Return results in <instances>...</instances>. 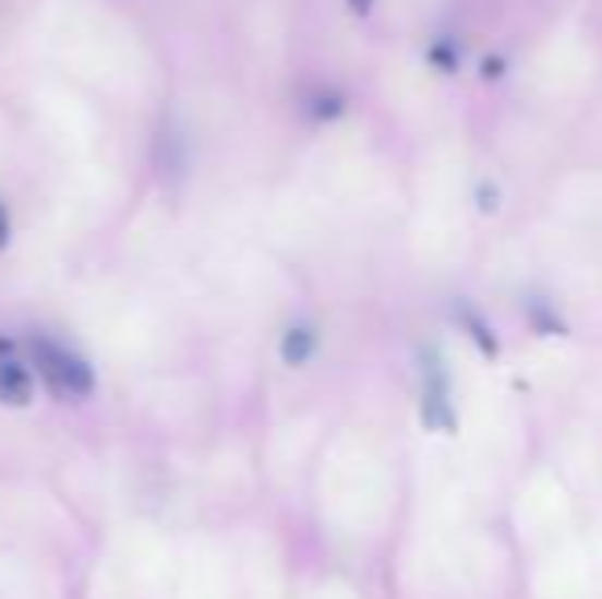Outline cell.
<instances>
[{
  "mask_svg": "<svg viewBox=\"0 0 602 599\" xmlns=\"http://www.w3.org/2000/svg\"><path fill=\"white\" fill-rule=\"evenodd\" d=\"M0 354H4V358H13V342H9V337H0Z\"/></svg>",
  "mask_w": 602,
  "mask_h": 599,
  "instance_id": "8fae6325",
  "label": "cell"
},
{
  "mask_svg": "<svg viewBox=\"0 0 602 599\" xmlns=\"http://www.w3.org/2000/svg\"><path fill=\"white\" fill-rule=\"evenodd\" d=\"M13 242V214H9V206L0 202V251Z\"/></svg>",
  "mask_w": 602,
  "mask_h": 599,
  "instance_id": "9c48e42d",
  "label": "cell"
},
{
  "mask_svg": "<svg viewBox=\"0 0 602 599\" xmlns=\"http://www.w3.org/2000/svg\"><path fill=\"white\" fill-rule=\"evenodd\" d=\"M34 361H37L41 382H46L58 398H67V403H83V398H91V394L99 391L95 366H91L83 354H74L70 345L53 342L50 333H37L34 337Z\"/></svg>",
  "mask_w": 602,
  "mask_h": 599,
  "instance_id": "6da1fadb",
  "label": "cell"
},
{
  "mask_svg": "<svg viewBox=\"0 0 602 599\" xmlns=\"http://www.w3.org/2000/svg\"><path fill=\"white\" fill-rule=\"evenodd\" d=\"M345 4H349L352 17H369L373 13V0H345Z\"/></svg>",
  "mask_w": 602,
  "mask_h": 599,
  "instance_id": "30bf717a",
  "label": "cell"
},
{
  "mask_svg": "<svg viewBox=\"0 0 602 599\" xmlns=\"http://www.w3.org/2000/svg\"><path fill=\"white\" fill-rule=\"evenodd\" d=\"M312 116L316 120H340L345 116V95H336V91H324L312 99Z\"/></svg>",
  "mask_w": 602,
  "mask_h": 599,
  "instance_id": "52a82bcc",
  "label": "cell"
},
{
  "mask_svg": "<svg viewBox=\"0 0 602 599\" xmlns=\"http://www.w3.org/2000/svg\"><path fill=\"white\" fill-rule=\"evenodd\" d=\"M419 423L431 435H455L459 431V411H455L452 370L435 345L422 349V394H419Z\"/></svg>",
  "mask_w": 602,
  "mask_h": 599,
  "instance_id": "7a4b0ae2",
  "label": "cell"
},
{
  "mask_svg": "<svg viewBox=\"0 0 602 599\" xmlns=\"http://www.w3.org/2000/svg\"><path fill=\"white\" fill-rule=\"evenodd\" d=\"M459 325L468 328V342L475 345L484 358H501V337L492 333V325H487L484 316H475V309L459 304Z\"/></svg>",
  "mask_w": 602,
  "mask_h": 599,
  "instance_id": "5b68a950",
  "label": "cell"
},
{
  "mask_svg": "<svg viewBox=\"0 0 602 599\" xmlns=\"http://www.w3.org/2000/svg\"><path fill=\"white\" fill-rule=\"evenodd\" d=\"M34 394H37L34 370L17 358H0V403L25 411V407L34 403Z\"/></svg>",
  "mask_w": 602,
  "mask_h": 599,
  "instance_id": "277c9868",
  "label": "cell"
},
{
  "mask_svg": "<svg viewBox=\"0 0 602 599\" xmlns=\"http://www.w3.org/2000/svg\"><path fill=\"white\" fill-rule=\"evenodd\" d=\"M320 354V328L312 321H291L279 337V361L287 370H303Z\"/></svg>",
  "mask_w": 602,
  "mask_h": 599,
  "instance_id": "3957f363",
  "label": "cell"
},
{
  "mask_svg": "<svg viewBox=\"0 0 602 599\" xmlns=\"http://www.w3.org/2000/svg\"><path fill=\"white\" fill-rule=\"evenodd\" d=\"M529 321H533L537 333H545V325H550L553 333H569V325L553 312L550 300H533V304H529Z\"/></svg>",
  "mask_w": 602,
  "mask_h": 599,
  "instance_id": "8992f818",
  "label": "cell"
},
{
  "mask_svg": "<svg viewBox=\"0 0 602 599\" xmlns=\"http://www.w3.org/2000/svg\"><path fill=\"white\" fill-rule=\"evenodd\" d=\"M426 62H431L438 74H455V67H459V50H455V46H447V41L438 37L435 46H431V53H426Z\"/></svg>",
  "mask_w": 602,
  "mask_h": 599,
  "instance_id": "ba28073f",
  "label": "cell"
}]
</instances>
